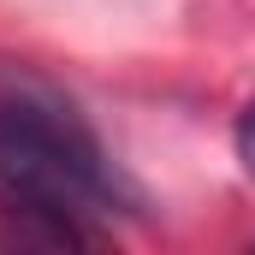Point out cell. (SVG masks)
<instances>
[{
  "label": "cell",
  "instance_id": "1",
  "mask_svg": "<svg viewBox=\"0 0 255 255\" xmlns=\"http://www.w3.org/2000/svg\"><path fill=\"white\" fill-rule=\"evenodd\" d=\"M130 208L136 190L60 89L0 77V238L30 250H101Z\"/></svg>",
  "mask_w": 255,
  "mask_h": 255
},
{
  "label": "cell",
  "instance_id": "2",
  "mask_svg": "<svg viewBox=\"0 0 255 255\" xmlns=\"http://www.w3.org/2000/svg\"><path fill=\"white\" fill-rule=\"evenodd\" d=\"M232 148H238V166L255 178V95L244 101V113H238V125H232Z\"/></svg>",
  "mask_w": 255,
  "mask_h": 255
}]
</instances>
